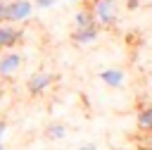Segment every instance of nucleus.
Returning <instances> with one entry per match:
<instances>
[{
  "label": "nucleus",
  "instance_id": "1",
  "mask_svg": "<svg viewBox=\"0 0 152 150\" xmlns=\"http://www.w3.org/2000/svg\"><path fill=\"white\" fill-rule=\"evenodd\" d=\"M95 21L100 29H112L116 24V5L114 0H93V7H90Z\"/></svg>",
  "mask_w": 152,
  "mask_h": 150
},
{
  "label": "nucleus",
  "instance_id": "2",
  "mask_svg": "<svg viewBox=\"0 0 152 150\" xmlns=\"http://www.w3.org/2000/svg\"><path fill=\"white\" fill-rule=\"evenodd\" d=\"M33 14V2L31 0H7V21L10 24H21L31 19Z\"/></svg>",
  "mask_w": 152,
  "mask_h": 150
},
{
  "label": "nucleus",
  "instance_id": "3",
  "mask_svg": "<svg viewBox=\"0 0 152 150\" xmlns=\"http://www.w3.org/2000/svg\"><path fill=\"white\" fill-rule=\"evenodd\" d=\"M52 81H55V76H52L50 71H36V74L26 81V90H28L31 95H43V93L52 86Z\"/></svg>",
  "mask_w": 152,
  "mask_h": 150
},
{
  "label": "nucleus",
  "instance_id": "4",
  "mask_svg": "<svg viewBox=\"0 0 152 150\" xmlns=\"http://www.w3.org/2000/svg\"><path fill=\"white\" fill-rule=\"evenodd\" d=\"M21 38H24V29H19L14 24H0V50L14 48Z\"/></svg>",
  "mask_w": 152,
  "mask_h": 150
},
{
  "label": "nucleus",
  "instance_id": "5",
  "mask_svg": "<svg viewBox=\"0 0 152 150\" xmlns=\"http://www.w3.org/2000/svg\"><path fill=\"white\" fill-rule=\"evenodd\" d=\"M21 62H24V57L19 52H12V50L2 52L0 55V76H12L14 71H19Z\"/></svg>",
  "mask_w": 152,
  "mask_h": 150
},
{
  "label": "nucleus",
  "instance_id": "6",
  "mask_svg": "<svg viewBox=\"0 0 152 150\" xmlns=\"http://www.w3.org/2000/svg\"><path fill=\"white\" fill-rule=\"evenodd\" d=\"M100 36V26L97 24H90V26H76V31L71 33V40L78 43V45H88V43H95Z\"/></svg>",
  "mask_w": 152,
  "mask_h": 150
},
{
  "label": "nucleus",
  "instance_id": "7",
  "mask_svg": "<svg viewBox=\"0 0 152 150\" xmlns=\"http://www.w3.org/2000/svg\"><path fill=\"white\" fill-rule=\"evenodd\" d=\"M100 81L109 88H121L124 81H126V74L119 69V67H109V69H102L100 71Z\"/></svg>",
  "mask_w": 152,
  "mask_h": 150
},
{
  "label": "nucleus",
  "instance_id": "8",
  "mask_svg": "<svg viewBox=\"0 0 152 150\" xmlns=\"http://www.w3.org/2000/svg\"><path fill=\"white\" fill-rule=\"evenodd\" d=\"M64 136H66V126H64V124L52 121V124L45 126V138H48V140H62Z\"/></svg>",
  "mask_w": 152,
  "mask_h": 150
},
{
  "label": "nucleus",
  "instance_id": "9",
  "mask_svg": "<svg viewBox=\"0 0 152 150\" xmlns=\"http://www.w3.org/2000/svg\"><path fill=\"white\" fill-rule=\"evenodd\" d=\"M138 126L142 131H152V105H147L138 112Z\"/></svg>",
  "mask_w": 152,
  "mask_h": 150
},
{
  "label": "nucleus",
  "instance_id": "10",
  "mask_svg": "<svg viewBox=\"0 0 152 150\" xmlns=\"http://www.w3.org/2000/svg\"><path fill=\"white\" fill-rule=\"evenodd\" d=\"M74 24H76V26H90V24H97V21H95V17H93L90 7H86V10L76 12V17H74Z\"/></svg>",
  "mask_w": 152,
  "mask_h": 150
},
{
  "label": "nucleus",
  "instance_id": "11",
  "mask_svg": "<svg viewBox=\"0 0 152 150\" xmlns=\"http://www.w3.org/2000/svg\"><path fill=\"white\" fill-rule=\"evenodd\" d=\"M55 5H57V0H33V7H38V10H50Z\"/></svg>",
  "mask_w": 152,
  "mask_h": 150
},
{
  "label": "nucleus",
  "instance_id": "12",
  "mask_svg": "<svg viewBox=\"0 0 152 150\" xmlns=\"http://www.w3.org/2000/svg\"><path fill=\"white\" fill-rule=\"evenodd\" d=\"M0 24H10L7 21V0H0Z\"/></svg>",
  "mask_w": 152,
  "mask_h": 150
},
{
  "label": "nucleus",
  "instance_id": "13",
  "mask_svg": "<svg viewBox=\"0 0 152 150\" xmlns=\"http://www.w3.org/2000/svg\"><path fill=\"white\" fill-rule=\"evenodd\" d=\"M138 7H140V0H126V10L133 12V10H138Z\"/></svg>",
  "mask_w": 152,
  "mask_h": 150
},
{
  "label": "nucleus",
  "instance_id": "14",
  "mask_svg": "<svg viewBox=\"0 0 152 150\" xmlns=\"http://www.w3.org/2000/svg\"><path fill=\"white\" fill-rule=\"evenodd\" d=\"M5 133H7V121H5V119H0V140L5 138Z\"/></svg>",
  "mask_w": 152,
  "mask_h": 150
},
{
  "label": "nucleus",
  "instance_id": "15",
  "mask_svg": "<svg viewBox=\"0 0 152 150\" xmlns=\"http://www.w3.org/2000/svg\"><path fill=\"white\" fill-rule=\"evenodd\" d=\"M78 150H97V145H95V143H83Z\"/></svg>",
  "mask_w": 152,
  "mask_h": 150
},
{
  "label": "nucleus",
  "instance_id": "16",
  "mask_svg": "<svg viewBox=\"0 0 152 150\" xmlns=\"http://www.w3.org/2000/svg\"><path fill=\"white\" fill-rule=\"evenodd\" d=\"M0 150H5V145H2V140H0Z\"/></svg>",
  "mask_w": 152,
  "mask_h": 150
},
{
  "label": "nucleus",
  "instance_id": "17",
  "mask_svg": "<svg viewBox=\"0 0 152 150\" xmlns=\"http://www.w3.org/2000/svg\"><path fill=\"white\" fill-rule=\"evenodd\" d=\"M69 2H76V0H69Z\"/></svg>",
  "mask_w": 152,
  "mask_h": 150
},
{
  "label": "nucleus",
  "instance_id": "18",
  "mask_svg": "<svg viewBox=\"0 0 152 150\" xmlns=\"http://www.w3.org/2000/svg\"><path fill=\"white\" fill-rule=\"evenodd\" d=\"M116 150H121V148H116Z\"/></svg>",
  "mask_w": 152,
  "mask_h": 150
}]
</instances>
